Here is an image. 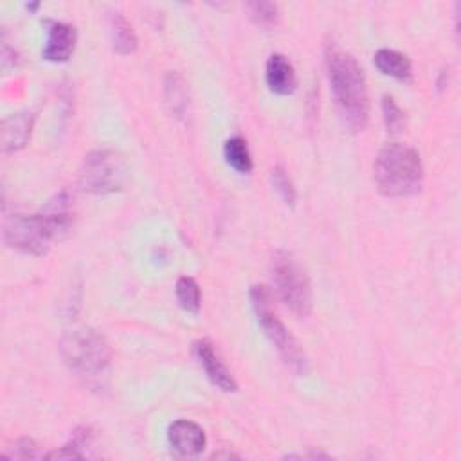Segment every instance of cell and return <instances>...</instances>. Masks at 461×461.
<instances>
[{"mask_svg":"<svg viewBox=\"0 0 461 461\" xmlns=\"http://www.w3.org/2000/svg\"><path fill=\"white\" fill-rule=\"evenodd\" d=\"M70 225V198L67 193H59L40 214H14L7 218L4 225V241L22 254L43 256L52 241L61 240L68 232Z\"/></svg>","mask_w":461,"mask_h":461,"instance_id":"6da1fadb","label":"cell"},{"mask_svg":"<svg viewBox=\"0 0 461 461\" xmlns=\"http://www.w3.org/2000/svg\"><path fill=\"white\" fill-rule=\"evenodd\" d=\"M328 77L335 104L351 131H362L369 121V94L364 70L349 52L335 43L324 49Z\"/></svg>","mask_w":461,"mask_h":461,"instance_id":"7a4b0ae2","label":"cell"},{"mask_svg":"<svg viewBox=\"0 0 461 461\" xmlns=\"http://www.w3.org/2000/svg\"><path fill=\"white\" fill-rule=\"evenodd\" d=\"M373 176L384 196H412L423 184V164L420 153L411 146L391 142L378 151L373 166Z\"/></svg>","mask_w":461,"mask_h":461,"instance_id":"3957f363","label":"cell"},{"mask_svg":"<svg viewBox=\"0 0 461 461\" xmlns=\"http://www.w3.org/2000/svg\"><path fill=\"white\" fill-rule=\"evenodd\" d=\"M272 279L285 306L297 317H306L313 306L312 283L303 265L285 250L272 256Z\"/></svg>","mask_w":461,"mask_h":461,"instance_id":"277c9868","label":"cell"},{"mask_svg":"<svg viewBox=\"0 0 461 461\" xmlns=\"http://www.w3.org/2000/svg\"><path fill=\"white\" fill-rule=\"evenodd\" d=\"M250 303L256 312V317L268 337V340L276 346L283 360L299 375L306 373L308 362L304 357V351L301 349L299 342L294 339V335L286 330V326L279 321V317L270 308V292L263 285H254L250 288Z\"/></svg>","mask_w":461,"mask_h":461,"instance_id":"5b68a950","label":"cell"},{"mask_svg":"<svg viewBox=\"0 0 461 461\" xmlns=\"http://www.w3.org/2000/svg\"><path fill=\"white\" fill-rule=\"evenodd\" d=\"M61 357L79 375L95 376L108 367L110 349L106 340L92 328H76L61 339Z\"/></svg>","mask_w":461,"mask_h":461,"instance_id":"8992f818","label":"cell"},{"mask_svg":"<svg viewBox=\"0 0 461 461\" xmlns=\"http://www.w3.org/2000/svg\"><path fill=\"white\" fill-rule=\"evenodd\" d=\"M126 182V162L112 149L88 153L79 169V185L92 194H110L121 191Z\"/></svg>","mask_w":461,"mask_h":461,"instance_id":"52a82bcc","label":"cell"},{"mask_svg":"<svg viewBox=\"0 0 461 461\" xmlns=\"http://www.w3.org/2000/svg\"><path fill=\"white\" fill-rule=\"evenodd\" d=\"M194 355L200 362V366L203 367L207 378L221 391L225 393H232L238 389V384L234 380V376L230 375V371L227 369V366L223 364V360L218 357L214 346L202 339L198 342H194Z\"/></svg>","mask_w":461,"mask_h":461,"instance_id":"ba28073f","label":"cell"},{"mask_svg":"<svg viewBox=\"0 0 461 461\" xmlns=\"http://www.w3.org/2000/svg\"><path fill=\"white\" fill-rule=\"evenodd\" d=\"M167 441L180 456H196L205 448L207 438L203 429L189 420H176L167 429Z\"/></svg>","mask_w":461,"mask_h":461,"instance_id":"9c48e42d","label":"cell"},{"mask_svg":"<svg viewBox=\"0 0 461 461\" xmlns=\"http://www.w3.org/2000/svg\"><path fill=\"white\" fill-rule=\"evenodd\" d=\"M76 45V31L72 25L63 22H52L47 32V43L41 50L43 59L61 63L70 58Z\"/></svg>","mask_w":461,"mask_h":461,"instance_id":"30bf717a","label":"cell"},{"mask_svg":"<svg viewBox=\"0 0 461 461\" xmlns=\"http://www.w3.org/2000/svg\"><path fill=\"white\" fill-rule=\"evenodd\" d=\"M34 113L32 112H20L2 121V149L5 153H13L22 149L32 131Z\"/></svg>","mask_w":461,"mask_h":461,"instance_id":"8fae6325","label":"cell"},{"mask_svg":"<svg viewBox=\"0 0 461 461\" xmlns=\"http://www.w3.org/2000/svg\"><path fill=\"white\" fill-rule=\"evenodd\" d=\"M265 79L268 88L279 95H290L297 86L295 70L283 54H272L267 59Z\"/></svg>","mask_w":461,"mask_h":461,"instance_id":"7c38bea8","label":"cell"},{"mask_svg":"<svg viewBox=\"0 0 461 461\" xmlns=\"http://www.w3.org/2000/svg\"><path fill=\"white\" fill-rule=\"evenodd\" d=\"M373 61L382 74L391 76L403 83L412 81V65L405 54L393 50V49H380V50H376Z\"/></svg>","mask_w":461,"mask_h":461,"instance_id":"4fadbf2b","label":"cell"},{"mask_svg":"<svg viewBox=\"0 0 461 461\" xmlns=\"http://www.w3.org/2000/svg\"><path fill=\"white\" fill-rule=\"evenodd\" d=\"M110 41H112V49L121 54H131L137 49V34L131 27V23L121 14V13H112L110 14Z\"/></svg>","mask_w":461,"mask_h":461,"instance_id":"5bb4252c","label":"cell"},{"mask_svg":"<svg viewBox=\"0 0 461 461\" xmlns=\"http://www.w3.org/2000/svg\"><path fill=\"white\" fill-rule=\"evenodd\" d=\"M223 155L227 164L236 169L238 173H250L252 171V157L245 139L230 137L223 146Z\"/></svg>","mask_w":461,"mask_h":461,"instance_id":"9a60e30c","label":"cell"},{"mask_svg":"<svg viewBox=\"0 0 461 461\" xmlns=\"http://www.w3.org/2000/svg\"><path fill=\"white\" fill-rule=\"evenodd\" d=\"M176 301L185 312L198 313V310H200V286L193 277H189V276L178 277V281H176Z\"/></svg>","mask_w":461,"mask_h":461,"instance_id":"2e32d148","label":"cell"},{"mask_svg":"<svg viewBox=\"0 0 461 461\" xmlns=\"http://www.w3.org/2000/svg\"><path fill=\"white\" fill-rule=\"evenodd\" d=\"M245 9L249 11L252 22L261 27H272L279 18L277 5L272 2H249L245 4Z\"/></svg>","mask_w":461,"mask_h":461,"instance_id":"e0dca14e","label":"cell"},{"mask_svg":"<svg viewBox=\"0 0 461 461\" xmlns=\"http://www.w3.org/2000/svg\"><path fill=\"white\" fill-rule=\"evenodd\" d=\"M270 182L274 185V189L277 191V194L281 196V200L294 207L295 202H297V193H295V187L288 176V173L281 167V166H276L272 171H270Z\"/></svg>","mask_w":461,"mask_h":461,"instance_id":"ac0fdd59","label":"cell"},{"mask_svg":"<svg viewBox=\"0 0 461 461\" xmlns=\"http://www.w3.org/2000/svg\"><path fill=\"white\" fill-rule=\"evenodd\" d=\"M382 110H384V121L391 133H398L405 126V115L400 110V106L394 103L391 95H384L382 99Z\"/></svg>","mask_w":461,"mask_h":461,"instance_id":"d6986e66","label":"cell"},{"mask_svg":"<svg viewBox=\"0 0 461 461\" xmlns=\"http://www.w3.org/2000/svg\"><path fill=\"white\" fill-rule=\"evenodd\" d=\"M13 457H20V459H27V457H36V443L29 438H22L16 441V452L13 454Z\"/></svg>","mask_w":461,"mask_h":461,"instance_id":"ffe728a7","label":"cell"}]
</instances>
